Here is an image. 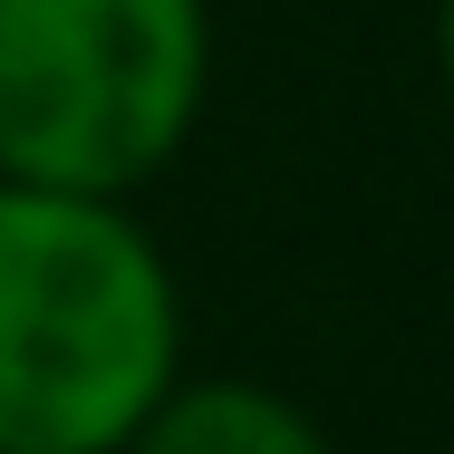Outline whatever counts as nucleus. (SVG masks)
<instances>
[{"instance_id": "f257e3e1", "label": "nucleus", "mask_w": 454, "mask_h": 454, "mask_svg": "<svg viewBox=\"0 0 454 454\" xmlns=\"http://www.w3.org/2000/svg\"><path fill=\"white\" fill-rule=\"evenodd\" d=\"M175 367V290L155 252L59 184L0 193V454H106Z\"/></svg>"}, {"instance_id": "f03ea898", "label": "nucleus", "mask_w": 454, "mask_h": 454, "mask_svg": "<svg viewBox=\"0 0 454 454\" xmlns=\"http://www.w3.org/2000/svg\"><path fill=\"white\" fill-rule=\"evenodd\" d=\"M203 97V0H0V165L59 193L155 175Z\"/></svg>"}, {"instance_id": "7ed1b4c3", "label": "nucleus", "mask_w": 454, "mask_h": 454, "mask_svg": "<svg viewBox=\"0 0 454 454\" xmlns=\"http://www.w3.org/2000/svg\"><path fill=\"white\" fill-rule=\"evenodd\" d=\"M136 454H319V435L262 387H193L145 416Z\"/></svg>"}, {"instance_id": "20e7f679", "label": "nucleus", "mask_w": 454, "mask_h": 454, "mask_svg": "<svg viewBox=\"0 0 454 454\" xmlns=\"http://www.w3.org/2000/svg\"><path fill=\"white\" fill-rule=\"evenodd\" d=\"M445 59H454V0H445Z\"/></svg>"}]
</instances>
